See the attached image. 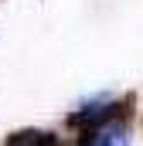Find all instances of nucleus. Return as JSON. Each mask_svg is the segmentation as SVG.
Here are the masks:
<instances>
[{
  "label": "nucleus",
  "mask_w": 143,
  "mask_h": 146,
  "mask_svg": "<svg viewBox=\"0 0 143 146\" xmlns=\"http://www.w3.org/2000/svg\"><path fill=\"white\" fill-rule=\"evenodd\" d=\"M82 146H130V133H126V122L116 126V119H109L96 129H85L82 133Z\"/></svg>",
  "instance_id": "obj_1"
},
{
  "label": "nucleus",
  "mask_w": 143,
  "mask_h": 146,
  "mask_svg": "<svg viewBox=\"0 0 143 146\" xmlns=\"http://www.w3.org/2000/svg\"><path fill=\"white\" fill-rule=\"evenodd\" d=\"M7 146H58V139L44 129H17L14 136H7Z\"/></svg>",
  "instance_id": "obj_2"
}]
</instances>
